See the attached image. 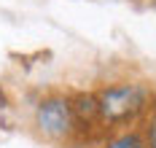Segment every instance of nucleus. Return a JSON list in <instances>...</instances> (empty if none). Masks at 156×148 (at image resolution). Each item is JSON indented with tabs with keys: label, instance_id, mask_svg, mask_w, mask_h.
Wrapping results in <instances>:
<instances>
[{
	"label": "nucleus",
	"instance_id": "nucleus-1",
	"mask_svg": "<svg viewBox=\"0 0 156 148\" xmlns=\"http://www.w3.org/2000/svg\"><path fill=\"white\" fill-rule=\"evenodd\" d=\"M97 113H100V127L108 132L129 129L140 124L151 113L154 94L151 89L140 81H119L102 86L97 94Z\"/></svg>",
	"mask_w": 156,
	"mask_h": 148
},
{
	"label": "nucleus",
	"instance_id": "nucleus-2",
	"mask_svg": "<svg viewBox=\"0 0 156 148\" xmlns=\"http://www.w3.org/2000/svg\"><path fill=\"white\" fill-rule=\"evenodd\" d=\"M35 129L41 137H46L51 143H73L78 137L76 116L67 94H46L35 105Z\"/></svg>",
	"mask_w": 156,
	"mask_h": 148
},
{
	"label": "nucleus",
	"instance_id": "nucleus-3",
	"mask_svg": "<svg viewBox=\"0 0 156 148\" xmlns=\"http://www.w3.org/2000/svg\"><path fill=\"white\" fill-rule=\"evenodd\" d=\"M73 105V116H76V127H78V137L89 135L94 129H102L100 127V113H97V97L92 92H78L70 97Z\"/></svg>",
	"mask_w": 156,
	"mask_h": 148
},
{
	"label": "nucleus",
	"instance_id": "nucleus-4",
	"mask_svg": "<svg viewBox=\"0 0 156 148\" xmlns=\"http://www.w3.org/2000/svg\"><path fill=\"white\" fill-rule=\"evenodd\" d=\"M102 148H145V140L137 127H129V129H119L110 137H105Z\"/></svg>",
	"mask_w": 156,
	"mask_h": 148
},
{
	"label": "nucleus",
	"instance_id": "nucleus-5",
	"mask_svg": "<svg viewBox=\"0 0 156 148\" xmlns=\"http://www.w3.org/2000/svg\"><path fill=\"white\" fill-rule=\"evenodd\" d=\"M143 140H145V148H156V108L143 118Z\"/></svg>",
	"mask_w": 156,
	"mask_h": 148
}]
</instances>
